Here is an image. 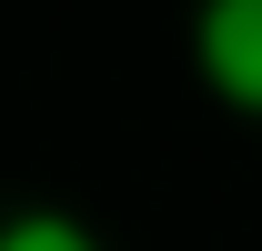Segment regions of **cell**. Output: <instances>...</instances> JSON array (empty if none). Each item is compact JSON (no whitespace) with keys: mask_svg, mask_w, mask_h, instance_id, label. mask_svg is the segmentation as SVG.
Instances as JSON below:
<instances>
[{"mask_svg":"<svg viewBox=\"0 0 262 251\" xmlns=\"http://www.w3.org/2000/svg\"><path fill=\"white\" fill-rule=\"evenodd\" d=\"M192 61L232 111H262V0H202L192 10Z\"/></svg>","mask_w":262,"mask_h":251,"instance_id":"obj_1","label":"cell"},{"mask_svg":"<svg viewBox=\"0 0 262 251\" xmlns=\"http://www.w3.org/2000/svg\"><path fill=\"white\" fill-rule=\"evenodd\" d=\"M0 251H111L81 211H51V201H31V211L0 221Z\"/></svg>","mask_w":262,"mask_h":251,"instance_id":"obj_2","label":"cell"}]
</instances>
